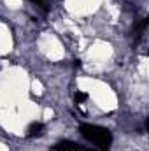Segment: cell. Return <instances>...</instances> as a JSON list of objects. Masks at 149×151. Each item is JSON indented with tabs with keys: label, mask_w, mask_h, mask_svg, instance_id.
I'll use <instances>...</instances> for the list:
<instances>
[{
	"label": "cell",
	"mask_w": 149,
	"mask_h": 151,
	"mask_svg": "<svg viewBox=\"0 0 149 151\" xmlns=\"http://www.w3.org/2000/svg\"><path fill=\"white\" fill-rule=\"evenodd\" d=\"M79 130H81V134H82L90 142L97 144L98 148L107 150V148L111 146L112 135H111L109 130H105V128H102V127H95V125H86V123L81 125Z\"/></svg>",
	"instance_id": "cell-1"
},
{
	"label": "cell",
	"mask_w": 149,
	"mask_h": 151,
	"mask_svg": "<svg viewBox=\"0 0 149 151\" xmlns=\"http://www.w3.org/2000/svg\"><path fill=\"white\" fill-rule=\"evenodd\" d=\"M42 123H34V125H30V128H28V135H39L40 132H42Z\"/></svg>",
	"instance_id": "cell-2"
},
{
	"label": "cell",
	"mask_w": 149,
	"mask_h": 151,
	"mask_svg": "<svg viewBox=\"0 0 149 151\" xmlns=\"http://www.w3.org/2000/svg\"><path fill=\"white\" fill-rule=\"evenodd\" d=\"M35 5H39L40 9H44V11H47V0H32Z\"/></svg>",
	"instance_id": "cell-3"
}]
</instances>
